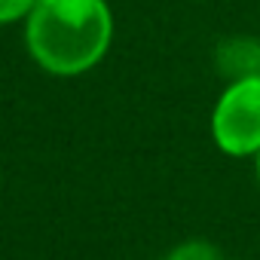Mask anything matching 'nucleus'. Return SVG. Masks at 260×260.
Instances as JSON below:
<instances>
[{
  "label": "nucleus",
  "instance_id": "obj_1",
  "mask_svg": "<svg viewBox=\"0 0 260 260\" xmlns=\"http://www.w3.org/2000/svg\"><path fill=\"white\" fill-rule=\"evenodd\" d=\"M113 37L104 0H37L28 13V52L49 74H83L101 61Z\"/></svg>",
  "mask_w": 260,
  "mask_h": 260
},
{
  "label": "nucleus",
  "instance_id": "obj_5",
  "mask_svg": "<svg viewBox=\"0 0 260 260\" xmlns=\"http://www.w3.org/2000/svg\"><path fill=\"white\" fill-rule=\"evenodd\" d=\"M257 175H260V153H257Z\"/></svg>",
  "mask_w": 260,
  "mask_h": 260
},
{
  "label": "nucleus",
  "instance_id": "obj_3",
  "mask_svg": "<svg viewBox=\"0 0 260 260\" xmlns=\"http://www.w3.org/2000/svg\"><path fill=\"white\" fill-rule=\"evenodd\" d=\"M169 260H220V254L205 242H187L169 254Z\"/></svg>",
  "mask_w": 260,
  "mask_h": 260
},
{
  "label": "nucleus",
  "instance_id": "obj_4",
  "mask_svg": "<svg viewBox=\"0 0 260 260\" xmlns=\"http://www.w3.org/2000/svg\"><path fill=\"white\" fill-rule=\"evenodd\" d=\"M34 4L37 0H0V25L16 22V19H28Z\"/></svg>",
  "mask_w": 260,
  "mask_h": 260
},
{
  "label": "nucleus",
  "instance_id": "obj_2",
  "mask_svg": "<svg viewBox=\"0 0 260 260\" xmlns=\"http://www.w3.org/2000/svg\"><path fill=\"white\" fill-rule=\"evenodd\" d=\"M211 132L223 153L248 156L260 153V77L248 74L236 80L217 101Z\"/></svg>",
  "mask_w": 260,
  "mask_h": 260
}]
</instances>
